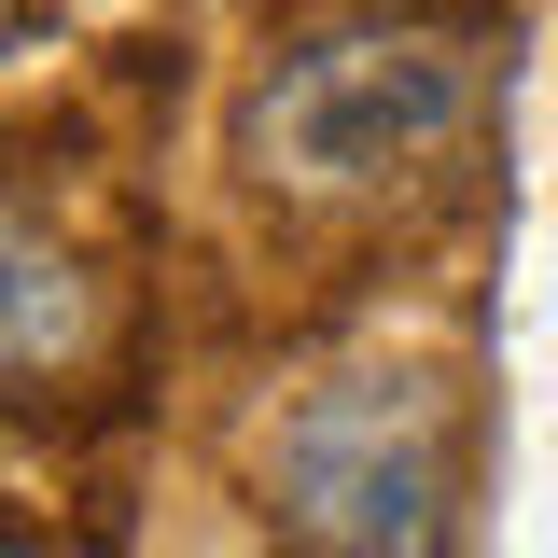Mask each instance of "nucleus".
Segmentation results:
<instances>
[{"label":"nucleus","instance_id":"obj_4","mask_svg":"<svg viewBox=\"0 0 558 558\" xmlns=\"http://www.w3.org/2000/svg\"><path fill=\"white\" fill-rule=\"evenodd\" d=\"M14 28H28V0H0V43H14Z\"/></svg>","mask_w":558,"mask_h":558},{"label":"nucleus","instance_id":"obj_3","mask_svg":"<svg viewBox=\"0 0 558 558\" xmlns=\"http://www.w3.org/2000/svg\"><path fill=\"white\" fill-rule=\"evenodd\" d=\"M84 363H98V279H84V252L57 223H28L0 196V405L14 391H57Z\"/></svg>","mask_w":558,"mask_h":558},{"label":"nucleus","instance_id":"obj_1","mask_svg":"<svg viewBox=\"0 0 558 558\" xmlns=\"http://www.w3.org/2000/svg\"><path fill=\"white\" fill-rule=\"evenodd\" d=\"M475 126V57L418 14H349V28H307L252 70L238 98V168L266 196H391L405 168H433L447 140Z\"/></svg>","mask_w":558,"mask_h":558},{"label":"nucleus","instance_id":"obj_2","mask_svg":"<svg viewBox=\"0 0 558 558\" xmlns=\"http://www.w3.org/2000/svg\"><path fill=\"white\" fill-rule=\"evenodd\" d=\"M266 517L293 558H433L447 545V405L433 377H322L266 447Z\"/></svg>","mask_w":558,"mask_h":558}]
</instances>
